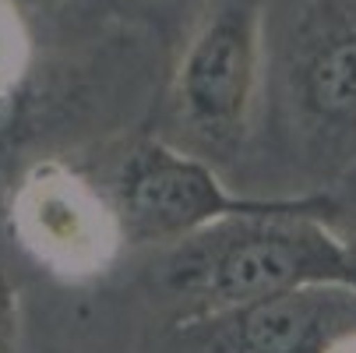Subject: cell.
Listing matches in <instances>:
<instances>
[{"label": "cell", "instance_id": "cell-2", "mask_svg": "<svg viewBox=\"0 0 356 353\" xmlns=\"http://www.w3.org/2000/svg\"><path fill=\"white\" fill-rule=\"evenodd\" d=\"M110 201L120 219L124 244H177L229 216H265V212H311L335 216L328 194L300 198H250L233 194L219 173L191 152L148 138L124 156Z\"/></svg>", "mask_w": 356, "mask_h": 353}, {"label": "cell", "instance_id": "cell-8", "mask_svg": "<svg viewBox=\"0 0 356 353\" xmlns=\"http://www.w3.org/2000/svg\"><path fill=\"white\" fill-rule=\"evenodd\" d=\"M15 332H18V293L8 272L0 269V353H11Z\"/></svg>", "mask_w": 356, "mask_h": 353}, {"label": "cell", "instance_id": "cell-10", "mask_svg": "<svg viewBox=\"0 0 356 353\" xmlns=\"http://www.w3.org/2000/svg\"><path fill=\"white\" fill-rule=\"evenodd\" d=\"M332 353H356V332L346 336V339H339V343L332 346Z\"/></svg>", "mask_w": 356, "mask_h": 353}, {"label": "cell", "instance_id": "cell-1", "mask_svg": "<svg viewBox=\"0 0 356 353\" xmlns=\"http://www.w3.org/2000/svg\"><path fill=\"white\" fill-rule=\"evenodd\" d=\"M184 315L250 304L300 286H356V251L311 212L229 216L177 240L163 258Z\"/></svg>", "mask_w": 356, "mask_h": 353}, {"label": "cell", "instance_id": "cell-5", "mask_svg": "<svg viewBox=\"0 0 356 353\" xmlns=\"http://www.w3.org/2000/svg\"><path fill=\"white\" fill-rule=\"evenodd\" d=\"M11 230L42 269L67 279L110 269L124 247L110 194L57 159L35 163L22 177L11 198Z\"/></svg>", "mask_w": 356, "mask_h": 353}, {"label": "cell", "instance_id": "cell-3", "mask_svg": "<svg viewBox=\"0 0 356 353\" xmlns=\"http://www.w3.org/2000/svg\"><path fill=\"white\" fill-rule=\"evenodd\" d=\"M261 85V18L250 4L209 15L187 39L173 74L180 120L212 148L240 141Z\"/></svg>", "mask_w": 356, "mask_h": 353}, {"label": "cell", "instance_id": "cell-7", "mask_svg": "<svg viewBox=\"0 0 356 353\" xmlns=\"http://www.w3.org/2000/svg\"><path fill=\"white\" fill-rule=\"evenodd\" d=\"M29 71V36L22 11L0 0V124L15 113V103Z\"/></svg>", "mask_w": 356, "mask_h": 353}, {"label": "cell", "instance_id": "cell-4", "mask_svg": "<svg viewBox=\"0 0 356 353\" xmlns=\"http://www.w3.org/2000/svg\"><path fill=\"white\" fill-rule=\"evenodd\" d=\"M356 332V286L321 283L250 304L180 315L173 353H332Z\"/></svg>", "mask_w": 356, "mask_h": 353}, {"label": "cell", "instance_id": "cell-6", "mask_svg": "<svg viewBox=\"0 0 356 353\" xmlns=\"http://www.w3.org/2000/svg\"><path fill=\"white\" fill-rule=\"evenodd\" d=\"M286 99L325 145L356 141V0H314L289 32Z\"/></svg>", "mask_w": 356, "mask_h": 353}, {"label": "cell", "instance_id": "cell-9", "mask_svg": "<svg viewBox=\"0 0 356 353\" xmlns=\"http://www.w3.org/2000/svg\"><path fill=\"white\" fill-rule=\"evenodd\" d=\"M8 4H15L18 11H39V8H54V4H60V0H8Z\"/></svg>", "mask_w": 356, "mask_h": 353}]
</instances>
